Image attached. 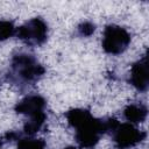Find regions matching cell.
I'll use <instances>...</instances> for the list:
<instances>
[{
  "instance_id": "obj_1",
  "label": "cell",
  "mask_w": 149,
  "mask_h": 149,
  "mask_svg": "<svg viewBox=\"0 0 149 149\" xmlns=\"http://www.w3.org/2000/svg\"><path fill=\"white\" fill-rule=\"evenodd\" d=\"M129 38L125 30L121 28H108L105 33V40H104V47L109 52H120L122 51Z\"/></svg>"
},
{
  "instance_id": "obj_2",
  "label": "cell",
  "mask_w": 149,
  "mask_h": 149,
  "mask_svg": "<svg viewBox=\"0 0 149 149\" xmlns=\"http://www.w3.org/2000/svg\"><path fill=\"white\" fill-rule=\"evenodd\" d=\"M133 83L134 85L139 86L140 88L147 84V65L146 63H139L134 69H133Z\"/></svg>"
}]
</instances>
